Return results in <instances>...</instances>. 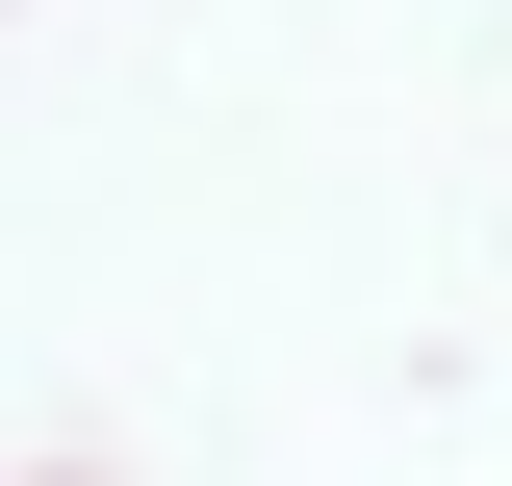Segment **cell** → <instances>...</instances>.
Segmentation results:
<instances>
[{"label":"cell","instance_id":"1","mask_svg":"<svg viewBox=\"0 0 512 486\" xmlns=\"http://www.w3.org/2000/svg\"><path fill=\"white\" fill-rule=\"evenodd\" d=\"M52 486H77V461H52Z\"/></svg>","mask_w":512,"mask_h":486}]
</instances>
